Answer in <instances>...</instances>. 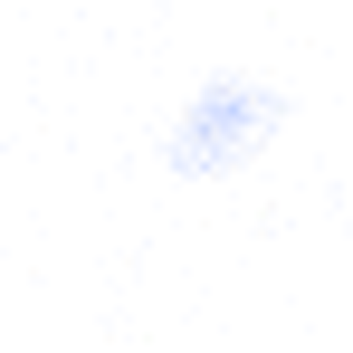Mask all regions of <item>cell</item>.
Wrapping results in <instances>:
<instances>
[{"label": "cell", "instance_id": "6da1fadb", "mask_svg": "<svg viewBox=\"0 0 353 353\" xmlns=\"http://www.w3.org/2000/svg\"><path fill=\"white\" fill-rule=\"evenodd\" d=\"M287 86L277 77H258V67H220V77H201L191 96L172 105V124H163V163H172L181 181H230L248 172L277 134H287Z\"/></svg>", "mask_w": 353, "mask_h": 353}]
</instances>
